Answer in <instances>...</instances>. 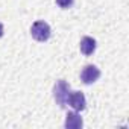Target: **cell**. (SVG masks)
<instances>
[{"mask_svg": "<svg viewBox=\"0 0 129 129\" xmlns=\"http://www.w3.org/2000/svg\"><path fill=\"white\" fill-rule=\"evenodd\" d=\"M67 105H70L75 111H84L87 108L85 96L81 91H70L69 99H67Z\"/></svg>", "mask_w": 129, "mask_h": 129, "instance_id": "cell-4", "label": "cell"}, {"mask_svg": "<svg viewBox=\"0 0 129 129\" xmlns=\"http://www.w3.org/2000/svg\"><path fill=\"white\" fill-rule=\"evenodd\" d=\"M73 3H75V0H56V5H58L59 8H62V9H69V8H72Z\"/></svg>", "mask_w": 129, "mask_h": 129, "instance_id": "cell-7", "label": "cell"}, {"mask_svg": "<svg viewBox=\"0 0 129 129\" xmlns=\"http://www.w3.org/2000/svg\"><path fill=\"white\" fill-rule=\"evenodd\" d=\"M3 32H5V30H3V24H2V23H0V38H2V37H3Z\"/></svg>", "mask_w": 129, "mask_h": 129, "instance_id": "cell-8", "label": "cell"}, {"mask_svg": "<svg viewBox=\"0 0 129 129\" xmlns=\"http://www.w3.org/2000/svg\"><path fill=\"white\" fill-rule=\"evenodd\" d=\"M69 94H70V85L64 81V79L56 81V84H55V87H53V97H55V102H56L61 108H66V106H67Z\"/></svg>", "mask_w": 129, "mask_h": 129, "instance_id": "cell-1", "label": "cell"}, {"mask_svg": "<svg viewBox=\"0 0 129 129\" xmlns=\"http://www.w3.org/2000/svg\"><path fill=\"white\" fill-rule=\"evenodd\" d=\"M100 78V70L93 66V64H88V66H85L81 72V81L85 84V85H91L94 84L97 79Z\"/></svg>", "mask_w": 129, "mask_h": 129, "instance_id": "cell-3", "label": "cell"}, {"mask_svg": "<svg viewBox=\"0 0 129 129\" xmlns=\"http://www.w3.org/2000/svg\"><path fill=\"white\" fill-rule=\"evenodd\" d=\"M82 124H84V121H82V117L78 114V111L69 112L66 117V123H64V126L67 129H79V127H82Z\"/></svg>", "mask_w": 129, "mask_h": 129, "instance_id": "cell-5", "label": "cell"}, {"mask_svg": "<svg viewBox=\"0 0 129 129\" xmlns=\"http://www.w3.org/2000/svg\"><path fill=\"white\" fill-rule=\"evenodd\" d=\"M96 40L94 38H91V37H84L82 40H81V52L85 55V56H90V55H93L94 53V50H96Z\"/></svg>", "mask_w": 129, "mask_h": 129, "instance_id": "cell-6", "label": "cell"}, {"mask_svg": "<svg viewBox=\"0 0 129 129\" xmlns=\"http://www.w3.org/2000/svg\"><path fill=\"white\" fill-rule=\"evenodd\" d=\"M50 34H52L50 26H49L46 21H43V20L35 21V23L32 24V27H30V35H32V38L37 40V41H40V43L47 41V40L50 38Z\"/></svg>", "mask_w": 129, "mask_h": 129, "instance_id": "cell-2", "label": "cell"}]
</instances>
